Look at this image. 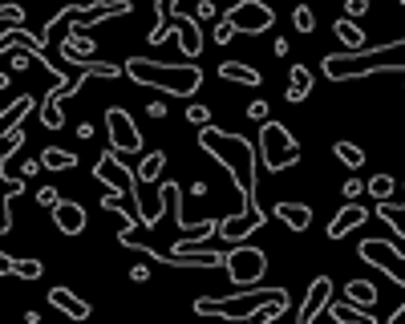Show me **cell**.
Returning <instances> with one entry per match:
<instances>
[{
    "label": "cell",
    "instance_id": "1",
    "mask_svg": "<svg viewBox=\"0 0 405 324\" xmlns=\"http://www.w3.org/2000/svg\"><path fill=\"white\" fill-rule=\"evenodd\" d=\"M199 146L211 154V158L223 166L231 175V183L240 187L243 195V215H252V219H260V223H267V211H260V183H255V175H260V154H255V142L247 134H235V130H219V126H199Z\"/></svg>",
    "mask_w": 405,
    "mask_h": 324
},
{
    "label": "cell",
    "instance_id": "2",
    "mask_svg": "<svg viewBox=\"0 0 405 324\" xmlns=\"http://www.w3.org/2000/svg\"><path fill=\"white\" fill-rule=\"evenodd\" d=\"M320 65H324L329 81H353V77H369V74H405V37L377 45V49L329 53Z\"/></svg>",
    "mask_w": 405,
    "mask_h": 324
},
{
    "label": "cell",
    "instance_id": "3",
    "mask_svg": "<svg viewBox=\"0 0 405 324\" xmlns=\"http://www.w3.org/2000/svg\"><path fill=\"white\" fill-rule=\"evenodd\" d=\"M284 300H292L288 288H240V292H227V296H199L195 300V312L243 324V320H255L272 304H284Z\"/></svg>",
    "mask_w": 405,
    "mask_h": 324
},
{
    "label": "cell",
    "instance_id": "4",
    "mask_svg": "<svg viewBox=\"0 0 405 324\" xmlns=\"http://www.w3.org/2000/svg\"><path fill=\"white\" fill-rule=\"evenodd\" d=\"M122 74L134 77L146 89H163L170 98H195L202 86V69L199 65H166V61H146V57H130L122 65Z\"/></svg>",
    "mask_w": 405,
    "mask_h": 324
},
{
    "label": "cell",
    "instance_id": "5",
    "mask_svg": "<svg viewBox=\"0 0 405 324\" xmlns=\"http://www.w3.org/2000/svg\"><path fill=\"white\" fill-rule=\"evenodd\" d=\"M255 154H260V162H264L267 171L276 175V171H288V166H296L300 162V142L292 138V130L284 122H260V142H255Z\"/></svg>",
    "mask_w": 405,
    "mask_h": 324
},
{
    "label": "cell",
    "instance_id": "6",
    "mask_svg": "<svg viewBox=\"0 0 405 324\" xmlns=\"http://www.w3.org/2000/svg\"><path fill=\"white\" fill-rule=\"evenodd\" d=\"M223 268H227L235 288H260V280H264V272H267V251L252 248V243H235V248L223 255Z\"/></svg>",
    "mask_w": 405,
    "mask_h": 324
},
{
    "label": "cell",
    "instance_id": "7",
    "mask_svg": "<svg viewBox=\"0 0 405 324\" xmlns=\"http://www.w3.org/2000/svg\"><path fill=\"white\" fill-rule=\"evenodd\" d=\"M223 21H231V29H235V33L255 37V33H267V29L276 25V9H272V4H264V0H235Z\"/></svg>",
    "mask_w": 405,
    "mask_h": 324
},
{
    "label": "cell",
    "instance_id": "8",
    "mask_svg": "<svg viewBox=\"0 0 405 324\" xmlns=\"http://www.w3.org/2000/svg\"><path fill=\"white\" fill-rule=\"evenodd\" d=\"M93 178H98V183H106V187L114 191V195H130V199L138 195V178H134V166H130V162H122L110 146L101 150L98 166H93Z\"/></svg>",
    "mask_w": 405,
    "mask_h": 324
},
{
    "label": "cell",
    "instance_id": "9",
    "mask_svg": "<svg viewBox=\"0 0 405 324\" xmlns=\"http://www.w3.org/2000/svg\"><path fill=\"white\" fill-rule=\"evenodd\" d=\"M130 9H134L130 0H81V4H69V21H73V33H89L110 16H126Z\"/></svg>",
    "mask_w": 405,
    "mask_h": 324
},
{
    "label": "cell",
    "instance_id": "10",
    "mask_svg": "<svg viewBox=\"0 0 405 324\" xmlns=\"http://www.w3.org/2000/svg\"><path fill=\"white\" fill-rule=\"evenodd\" d=\"M106 134H110V150L114 154H142V134L134 118H130L122 106H110L106 110Z\"/></svg>",
    "mask_w": 405,
    "mask_h": 324
},
{
    "label": "cell",
    "instance_id": "11",
    "mask_svg": "<svg viewBox=\"0 0 405 324\" xmlns=\"http://www.w3.org/2000/svg\"><path fill=\"white\" fill-rule=\"evenodd\" d=\"M357 255H361L365 263H373L377 272H385V275L393 280V284H397V288L405 292V272H397V268H393V260H401L393 243H385V239H361V248H357Z\"/></svg>",
    "mask_w": 405,
    "mask_h": 324
},
{
    "label": "cell",
    "instance_id": "12",
    "mask_svg": "<svg viewBox=\"0 0 405 324\" xmlns=\"http://www.w3.org/2000/svg\"><path fill=\"white\" fill-rule=\"evenodd\" d=\"M170 191H175V178L158 183V191H138L134 195V203H138V223L146 231H154V227L163 223V211L170 207Z\"/></svg>",
    "mask_w": 405,
    "mask_h": 324
},
{
    "label": "cell",
    "instance_id": "13",
    "mask_svg": "<svg viewBox=\"0 0 405 324\" xmlns=\"http://www.w3.org/2000/svg\"><path fill=\"white\" fill-rule=\"evenodd\" d=\"M329 300H332V280L329 275H317L312 288H308V296H304V304H300V312H296V324H317V316L329 308Z\"/></svg>",
    "mask_w": 405,
    "mask_h": 324
},
{
    "label": "cell",
    "instance_id": "14",
    "mask_svg": "<svg viewBox=\"0 0 405 324\" xmlns=\"http://www.w3.org/2000/svg\"><path fill=\"white\" fill-rule=\"evenodd\" d=\"M170 13V21H175V33H178V49L187 53L190 61L202 53V33H199V21L187 13H178V9H166Z\"/></svg>",
    "mask_w": 405,
    "mask_h": 324
},
{
    "label": "cell",
    "instance_id": "15",
    "mask_svg": "<svg viewBox=\"0 0 405 324\" xmlns=\"http://www.w3.org/2000/svg\"><path fill=\"white\" fill-rule=\"evenodd\" d=\"M53 223H57V231L61 236H81L86 231V207L81 203H69V199H61L57 207H53Z\"/></svg>",
    "mask_w": 405,
    "mask_h": 324
},
{
    "label": "cell",
    "instance_id": "16",
    "mask_svg": "<svg viewBox=\"0 0 405 324\" xmlns=\"http://www.w3.org/2000/svg\"><path fill=\"white\" fill-rule=\"evenodd\" d=\"M272 215H276V219L288 227V231H308V227H312V207H308V203L280 199L276 207H272Z\"/></svg>",
    "mask_w": 405,
    "mask_h": 324
},
{
    "label": "cell",
    "instance_id": "17",
    "mask_svg": "<svg viewBox=\"0 0 405 324\" xmlns=\"http://www.w3.org/2000/svg\"><path fill=\"white\" fill-rule=\"evenodd\" d=\"M260 219H252V215H223V219H219V236L227 239V243H243V239L252 236V231H260Z\"/></svg>",
    "mask_w": 405,
    "mask_h": 324
},
{
    "label": "cell",
    "instance_id": "18",
    "mask_svg": "<svg viewBox=\"0 0 405 324\" xmlns=\"http://www.w3.org/2000/svg\"><path fill=\"white\" fill-rule=\"evenodd\" d=\"M49 304L57 312H65L69 320H89V300H81L77 292H69V288H53V292H49Z\"/></svg>",
    "mask_w": 405,
    "mask_h": 324
},
{
    "label": "cell",
    "instance_id": "19",
    "mask_svg": "<svg viewBox=\"0 0 405 324\" xmlns=\"http://www.w3.org/2000/svg\"><path fill=\"white\" fill-rule=\"evenodd\" d=\"M369 219V211L361 207V203H344V211L332 215V223H329V239H344L353 227H361Z\"/></svg>",
    "mask_w": 405,
    "mask_h": 324
},
{
    "label": "cell",
    "instance_id": "20",
    "mask_svg": "<svg viewBox=\"0 0 405 324\" xmlns=\"http://www.w3.org/2000/svg\"><path fill=\"white\" fill-rule=\"evenodd\" d=\"M377 296H381V292H377V284H373V280H349L341 300H349V304H357V308L373 312V308H377Z\"/></svg>",
    "mask_w": 405,
    "mask_h": 324
},
{
    "label": "cell",
    "instance_id": "21",
    "mask_svg": "<svg viewBox=\"0 0 405 324\" xmlns=\"http://www.w3.org/2000/svg\"><path fill=\"white\" fill-rule=\"evenodd\" d=\"M329 316L337 324H381L373 312L357 308V304H349V300H329Z\"/></svg>",
    "mask_w": 405,
    "mask_h": 324
},
{
    "label": "cell",
    "instance_id": "22",
    "mask_svg": "<svg viewBox=\"0 0 405 324\" xmlns=\"http://www.w3.org/2000/svg\"><path fill=\"white\" fill-rule=\"evenodd\" d=\"M219 77L223 81H240V86H264V74L255 69V65H243V61H223L219 65Z\"/></svg>",
    "mask_w": 405,
    "mask_h": 324
},
{
    "label": "cell",
    "instance_id": "23",
    "mask_svg": "<svg viewBox=\"0 0 405 324\" xmlns=\"http://www.w3.org/2000/svg\"><path fill=\"white\" fill-rule=\"evenodd\" d=\"M332 33L341 37V45H349V53L365 49V29L357 25V21H349V16H337V21H332Z\"/></svg>",
    "mask_w": 405,
    "mask_h": 324
},
{
    "label": "cell",
    "instance_id": "24",
    "mask_svg": "<svg viewBox=\"0 0 405 324\" xmlns=\"http://www.w3.org/2000/svg\"><path fill=\"white\" fill-rule=\"evenodd\" d=\"M308 93H312V74H308V65H292V81H288V93H284V101L300 106Z\"/></svg>",
    "mask_w": 405,
    "mask_h": 324
},
{
    "label": "cell",
    "instance_id": "25",
    "mask_svg": "<svg viewBox=\"0 0 405 324\" xmlns=\"http://www.w3.org/2000/svg\"><path fill=\"white\" fill-rule=\"evenodd\" d=\"M163 166H166V154L163 150H150V154H142V162L134 166V178H138V183H158Z\"/></svg>",
    "mask_w": 405,
    "mask_h": 324
},
{
    "label": "cell",
    "instance_id": "26",
    "mask_svg": "<svg viewBox=\"0 0 405 324\" xmlns=\"http://www.w3.org/2000/svg\"><path fill=\"white\" fill-rule=\"evenodd\" d=\"M37 162H41V171H73L77 154L73 150H61V146H45V154Z\"/></svg>",
    "mask_w": 405,
    "mask_h": 324
},
{
    "label": "cell",
    "instance_id": "27",
    "mask_svg": "<svg viewBox=\"0 0 405 324\" xmlns=\"http://www.w3.org/2000/svg\"><path fill=\"white\" fill-rule=\"evenodd\" d=\"M93 53V41L86 37V33H69V37L61 41V57L65 61H81V57H89Z\"/></svg>",
    "mask_w": 405,
    "mask_h": 324
},
{
    "label": "cell",
    "instance_id": "28",
    "mask_svg": "<svg viewBox=\"0 0 405 324\" xmlns=\"http://www.w3.org/2000/svg\"><path fill=\"white\" fill-rule=\"evenodd\" d=\"M166 4H170V0H154V29L146 33L150 45H163V41L170 37V29H166Z\"/></svg>",
    "mask_w": 405,
    "mask_h": 324
},
{
    "label": "cell",
    "instance_id": "29",
    "mask_svg": "<svg viewBox=\"0 0 405 324\" xmlns=\"http://www.w3.org/2000/svg\"><path fill=\"white\" fill-rule=\"evenodd\" d=\"M332 154H337L349 171H361V166H365V150L353 146V142H337V146H332Z\"/></svg>",
    "mask_w": 405,
    "mask_h": 324
},
{
    "label": "cell",
    "instance_id": "30",
    "mask_svg": "<svg viewBox=\"0 0 405 324\" xmlns=\"http://www.w3.org/2000/svg\"><path fill=\"white\" fill-rule=\"evenodd\" d=\"M393 187H397V183H393L389 175H373V178H369V183H365V191H369V195H373V203H389Z\"/></svg>",
    "mask_w": 405,
    "mask_h": 324
},
{
    "label": "cell",
    "instance_id": "31",
    "mask_svg": "<svg viewBox=\"0 0 405 324\" xmlns=\"http://www.w3.org/2000/svg\"><path fill=\"white\" fill-rule=\"evenodd\" d=\"M292 25H296V33H312V29H317V13H312L308 4H300V9L292 13Z\"/></svg>",
    "mask_w": 405,
    "mask_h": 324
},
{
    "label": "cell",
    "instance_id": "32",
    "mask_svg": "<svg viewBox=\"0 0 405 324\" xmlns=\"http://www.w3.org/2000/svg\"><path fill=\"white\" fill-rule=\"evenodd\" d=\"M13 272L21 275V280H41V272H45V268H41V260H16Z\"/></svg>",
    "mask_w": 405,
    "mask_h": 324
},
{
    "label": "cell",
    "instance_id": "33",
    "mask_svg": "<svg viewBox=\"0 0 405 324\" xmlns=\"http://www.w3.org/2000/svg\"><path fill=\"white\" fill-rule=\"evenodd\" d=\"M41 122H45V130H61V126H65L61 106H41Z\"/></svg>",
    "mask_w": 405,
    "mask_h": 324
},
{
    "label": "cell",
    "instance_id": "34",
    "mask_svg": "<svg viewBox=\"0 0 405 324\" xmlns=\"http://www.w3.org/2000/svg\"><path fill=\"white\" fill-rule=\"evenodd\" d=\"M187 122L190 126H207L211 122V110H207L202 101H195V106H187Z\"/></svg>",
    "mask_w": 405,
    "mask_h": 324
},
{
    "label": "cell",
    "instance_id": "35",
    "mask_svg": "<svg viewBox=\"0 0 405 324\" xmlns=\"http://www.w3.org/2000/svg\"><path fill=\"white\" fill-rule=\"evenodd\" d=\"M369 4H373V0H344V16H349V21H361V16L369 13Z\"/></svg>",
    "mask_w": 405,
    "mask_h": 324
},
{
    "label": "cell",
    "instance_id": "36",
    "mask_svg": "<svg viewBox=\"0 0 405 324\" xmlns=\"http://www.w3.org/2000/svg\"><path fill=\"white\" fill-rule=\"evenodd\" d=\"M211 41H215V45H231V41H235V29H231V21H219L215 33H211Z\"/></svg>",
    "mask_w": 405,
    "mask_h": 324
},
{
    "label": "cell",
    "instance_id": "37",
    "mask_svg": "<svg viewBox=\"0 0 405 324\" xmlns=\"http://www.w3.org/2000/svg\"><path fill=\"white\" fill-rule=\"evenodd\" d=\"M247 118H252V122H267V118H272V110H267V101H264V98H255L252 106H247Z\"/></svg>",
    "mask_w": 405,
    "mask_h": 324
},
{
    "label": "cell",
    "instance_id": "38",
    "mask_svg": "<svg viewBox=\"0 0 405 324\" xmlns=\"http://www.w3.org/2000/svg\"><path fill=\"white\" fill-rule=\"evenodd\" d=\"M37 203H41V207H49V211H53V207L61 203V191H57V187H41V191H37Z\"/></svg>",
    "mask_w": 405,
    "mask_h": 324
},
{
    "label": "cell",
    "instance_id": "39",
    "mask_svg": "<svg viewBox=\"0 0 405 324\" xmlns=\"http://www.w3.org/2000/svg\"><path fill=\"white\" fill-rule=\"evenodd\" d=\"M341 195H344V199H349V203H357V199H361V195H365V183H361V178H349V183H344V191H341Z\"/></svg>",
    "mask_w": 405,
    "mask_h": 324
},
{
    "label": "cell",
    "instance_id": "40",
    "mask_svg": "<svg viewBox=\"0 0 405 324\" xmlns=\"http://www.w3.org/2000/svg\"><path fill=\"white\" fill-rule=\"evenodd\" d=\"M219 9H215V0H199V21H215Z\"/></svg>",
    "mask_w": 405,
    "mask_h": 324
},
{
    "label": "cell",
    "instance_id": "41",
    "mask_svg": "<svg viewBox=\"0 0 405 324\" xmlns=\"http://www.w3.org/2000/svg\"><path fill=\"white\" fill-rule=\"evenodd\" d=\"M130 280H134V284H146V280H150V268H146V263H134V268H130Z\"/></svg>",
    "mask_w": 405,
    "mask_h": 324
},
{
    "label": "cell",
    "instance_id": "42",
    "mask_svg": "<svg viewBox=\"0 0 405 324\" xmlns=\"http://www.w3.org/2000/svg\"><path fill=\"white\" fill-rule=\"evenodd\" d=\"M13 255H9V251H0V275H13Z\"/></svg>",
    "mask_w": 405,
    "mask_h": 324
},
{
    "label": "cell",
    "instance_id": "43",
    "mask_svg": "<svg viewBox=\"0 0 405 324\" xmlns=\"http://www.w3.org/2000/svg\"><path fill=\"white\" fill-rule=\"evenodd\" d=\"M37 171H41V162H37V158H29L25 166H21V178H33Z\"/></svg>",
    "mask_w": 405,
    "mask_h": 324
},
{
    "label": "cell",
    "instance_id": "44",
    "mask_svg": "<svg viewBox=\"0 0 405 324\" xmlns=\"http://www.w3.org/2000/svg\"><path fill=\"white\" fill-rule=\"evenodd\" d=\"M146 113H150V118H166V101H150V106H146Z\"/></svg>",
    "mask_w": 405,
    "mask_h": 324
},
{
    "label": "cell",
    "instance_id": "45",
    "mask_svg": "<svg viewBox=\"0 0 405 324\" xmlns=\"http://www.w3.org/2000/svg\"><path fill=\"white\" fill-rule=\"evenodd\" d=\"M73 134H77V138H81V142H86V138H89V134H93V126H89V122H81V126H77V130H73Z\"/></svg>",
    "mask_w": 405,
    "mask_h": 324
},
{
    "label": "cell",
    "instance_id": "46",
    "mask_svg": "<svg viewBox=\"0 0 405 324\" xmlns=\"http://www.w3.org/2000/svg\"><path fill=\"white\" fill-rule=\"evenodd\" d=\"M4 86H9V74H0V89H4Z\"/></svg>",
    "mask_w": 405,
    "mask_h": 324
},
{
    "label": "cell",
    "instance_id": "47",
    "mask_svg": "<svg viewBox=\"0 0 405 324\" xmlns=\"http://www.w3.org/2000/svg\"><path fill=\"white\" fill-rule=\"evenodd\" d=\"M397 4H401V9H405V0H397Z\"/></svg>",
    "mask_w": 405,
    "mask_h": 324
}]
</instances>
